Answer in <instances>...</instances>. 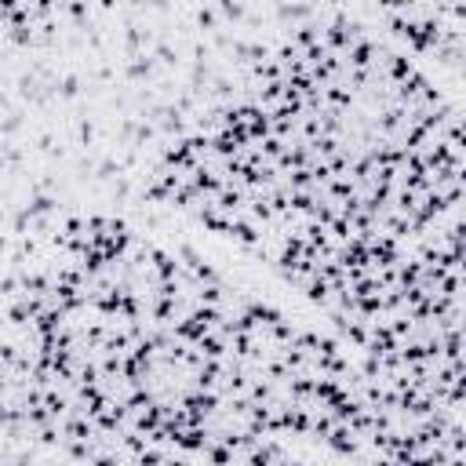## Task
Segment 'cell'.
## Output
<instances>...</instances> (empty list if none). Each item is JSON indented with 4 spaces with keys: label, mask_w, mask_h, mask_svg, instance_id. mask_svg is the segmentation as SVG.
Wrapping results in <instances>:
<instances>
[{
    "label": "cell",
    "mask_w": 466,
    "mask_h": 466,
    "mask_svg": "<svg viewBox=\"0 0 466 466\" xmlns=\"http://www.w3.org/2000/svg\"><path fill=\"white\" fill-rule=\"evenodd\" d=\"M194 30H197L201 37H211L215 30H222V18H219V11L211 8V4L197 8V11H194Z\"/></svg>",
    "instance_id": "6da1fadb"
},
{
    "label": "cell",
    "mask_w": 466,
    "mask_h": 466,
    "mask_svg": "<svg viewBox=\"0 0 466 466\" xmlns=\"http://www.w3.org/2000/svg\"><path fill=\"white\" fill-rule=\"evenodd\" d=\"M120 8V0H95V11H102V15H113Z\"/></svg>",
    "instance_id": "7a4b0ae2"
}]
</instances>
